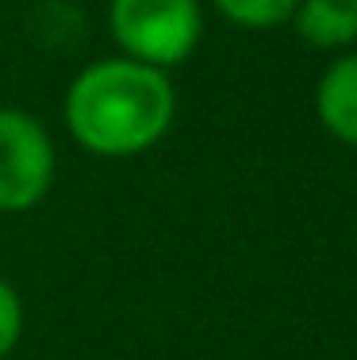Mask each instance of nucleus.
I'll return each instance as SVG.
<instances>
[{"label":"nucleus","instance_id":"obj_1","mask_svg":"<svg viewBox=\"0 0 357 360\" xmlns=\"http://www.w3.org/2000/svg\"><path fill=\"white\" fill-rule=\"evenodd\" d=\"M62 119L92 158L123 161L154 150L177 119V89L165 70L134 58H100L70 81Z\"/></svg>","mask_w":357,"mask_h":360},{"label":"nucleus","instance_id":"obj_4","mask_svg":"<svg viewBox=\"0 0 357 360\" xmlns=\"http://www.w3.org/2000/svg\"><path fill=\"white\" fill-rule=\"evenodd\" d=\"M315 115L327 134H334L346 146H357V50L334 58L319 77Z\"/></svg>","mask_w":357,"mask_h":360},{"label":"nucleus","instance_id":"obj_3","mask_svg":"<svg viewBox=\"0 0 357 360\" xmlns=\"http://www.w3.org/2000/svg\"><path fill=\"white\" fill-rule=\"evenodd\" d=\"M58 150L27 108H0V215H23L50 195Z\"/></svg>","mask_w":357,"mask_h":360},{"label":"nucleus","instance_id":"obj_5","mask_svg":"<svg viewBox=\"0 0 357 360\" xmlns=\"http://www.w3.org/2000/svg\"><path fill=\"white\" fill-rule=\"evenodd\" d=\"M292 27L319 50H342L357 42V0H300Z\"/></svg>","mask_w":357,"mask_h":360},{"label":"nucleus","instance_id":"obj_7","mask_svg":"<svg viewBox=\"0 0 357 360\" xmlns=\"http://www.w3.org/2000/svg\"><path fill=\"white\" fill-rule=\"evenodd\" d=\"M20 338H23V299L0 276V360L20 345Z\"/></svg>","mask_w":357,"mask_h":360},{"label":"nucleus","instance_id":"obj_6","mask_svg":"<svg viewBox=\"0 0 357 360\" xmlns=\"http://www.w3.org/2000/svg\"><path fill=\"white\" fill-rule=\"evenodd\" d=\"M300 0H211L219 15L227 23L242 31H273V27H284L292 23V12Z\"/></svg>","mask_w":357,"mask_h":360},{"label":"nucleus","instance_id":"obj_2","mask_svg":"<svg viewBox=\"0 0 357 360\" xmlns=\"http://www.w3.org/2000/svg\"><path fill=\"white\" fill-rule=\"evenodd\" d=\"M108 27L123 58L173 70L203 39L200 0H108Z\"/></svg>","mask_w":357,"mask_h":360}]
</instances>
